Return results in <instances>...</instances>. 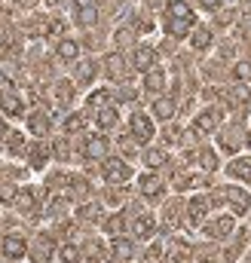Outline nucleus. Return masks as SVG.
Returning a JSON list of instances; mask_svg holds the SVG:
<instances>
[{"mask_svg":"<svg viewBox=\"0 0 251 263\" xmlns=\"http://www.w3.org/2000/svg\"><path fill=\"white\" fill-rule=\"evenodd\" d=\"M193 22H196V15H193V9L187 6V0H172V3L166 6V34H172V37H187V31L193 28Z\"/></svg>","mask_w":251,"mask_h":263,"instance_id":"f257e3e1","label":"nucleus"},{"mask_svg":"<svg viewBox=\"0 0 251 263\" xmlns=\"http://www.w3.org/2000/svg\"><path fill=\"white\" fill-rule=\"evenodd\" d=\"M101 175H104L107 184H126V181L132 178V168H129V162H123V159L107 156L104 165H101Z\"/></svg>","mask_w":251,"mask_h":263,"instance_id":"f03ea898","label":"nucleus"},{"mask_svg":"<svg viewBox=\"0 0 251 263\" xmlns=\"http://www.w3.org/2000/svg\"><path fill=\"white\" fill-rule=\"evenodd\" d=\"M74 15H77V25L92 28L98 22V0H74Z\"/></svg>","mask_w":251,"mask_h":263,"instance_id":"7ed1b4c3","label":"nucleus"},{"mask_svg":"<svg viewBox=\"0 0 251 263\" xmlns=\"http://www.w3.org/2000/svg\"><path fill=\"white\" fill-rule=\"evenodd\" d=\"M25 251H28V245H25V239H22L19 233L3 236V242H0V254H3L6 260H22V257H25Z\"/></svg>","mask_w":251,"mask_h":263,"instance_id":"20e7f679","label":"nucleus"},{"mask_svg":"<svg viewBox=\"0 0 251 263\" xmlns=\"http://www.w3.org/2000/svg\"><path fill=\"white\" fill-rule=\"evenodd\" d=\"M221 126V110L218 107H208V110H202L196 120H193V132L196 135H208V132H214Z\"/></svg>","mask_w":251,"mask_h":263,"instance_id":"39448f33","label":"nucleus"},{"mask_svg":"<svg viewBox=\"0 0 251 263\" xmlns=\"http://www.w3.org/2000/svg\"><path fill=\"white\" fill-rule=\"evenodd\" d=\"M132 138L138 144H147L153 138V123H150L147 114H132Z\"/></svg>","mask_w":251,"mask_h":263,"instance_id":"423d86ee","label":"nucleus"},{"mask_svg":"<svg viewBox=\"0 0 251 263\" xmlns=\"http://www.w3.org/2000/svg\"><path fill=\"white\" fill-rule=\"evenodd\" d=\"M0 107H3L9 117H22V114H25V104H22V98L15 95L12 83H9L6 89H0Z\"/></svg>","mask_w":251,"mask_h":263,"instance_id":"0eeeda50","label":"nucleus"},{"mask_svg":"<svg viewBox=\"0 0 251 263\" xmlns=\"http://www.w3.org/2000/svg\"><path fill=\"white\" fill-rule=\"evenodd\" d=\"M83 153H86V159H107V138L104 135H89Z\"/></svg>","mask_w":251,"mask_h":263,"instance_id":"6e6552de","label":"nucleus"},{"mask_svg":"<svg viewBox=\"0 0 251 263\" xmlns=\"http://www.w3.org/2000/svg\"><path fill=\"white\" fill-rule=\"evenodd\" d=\"M132 65H135V70L147 73V70H153V65H156V52L150 46H138L135 55H132Z\"/></svg>","mask_w":251,"mask_h":263,"instance_id":"1a4fd4ad","label":"nucleus"},{"mask_svg":"<svg viewBox=\"0 0 251 263\" xmlns=\"http://www.w3.org/2000/svg\"><path fill=\"white\" fill-rule=\"evenodd\" d=\"M224 196H227V202L233 205L236 217L248 211V196H245V190H242V187H227V193H224Z\"/></svg>","mask_w":251,"mask_h":263,"instance_id":"9d476101","label":"nucleus"},{"mask_svg":"<svg viewBox=\"0 0 251 263\" xmlns=\"http://www.w3.org/2000/svg\"><path fill=\"white\" fill-rule=\"evenodd\" d=\"M230 233H233V217H218L214 223L205 227V236H211V239H221V236H230Z\"/></svg>","mask_w":251,"mask_h":263,"instance_id":"9b49d317","label":"nucleus"},{"mask_svg":"<svg viewBox=\"0 0 251 263\" xmlns=\"http://www.w3.org/2000/svg\"><path fill=\"white\" fill-rule=\"evenodd\" d=\"M19 211H25V214H31L34 208H37V196H34V190L31 187H22L19 190V196H15V202H12Z\"/></svg>","mask_w":251,"mask_h":263,"instance_id":"f8f14e48","label":"nucleus"},{"mask_svg":"<svg viewBox=\"0 0 251 263\" xmlns=\"http://www.w3.org/2000/svg\"><path fill=\"white\" fill-rule=\"evenodd\" d=\"M205 211H208V199H205V196L190 199V205H187V217H190V223H202Z\"/></svg>","mask_w":251,"mask_h":263,"instance_id":"ddd939ff","label":"nucleus"},{"mask_svg":"<svg viewBox=\"0 0 251 263\" xmlns=\"http://www.w3.org/2000/svg\"><path fill=\"white\" fill-rule=\"evenodd\" d=\"M150 110H153V117H156V120H163V123H166V120H172V117H175V101H172V98H156Z\"/></svg>","mask_w":251,"mask_h":263,"instance_id":"4468645a","label":"nucleus"},{"mask_svg":"<svg viewBox=\"0 0 251 263\" xmlns=\"http://www.w3.org/2000/svg\"><path fill=\"white\" fill-rule=\"evenodd\" d=\"M138 184H141V193H144L147 199H156L159 193H163V184H159V178H156V175H141V181H138Z\"/></svg>","mask_w":251,"mask_h":263,"instance_id":"2eb2a0df","label":"nucleus"},{"mask_svg":"<svg viewBox=\"0 0 251 263\" xmlns=\"http://www.w3.org/2000/svg\"><path fill=\"white\" fill-rule=\"evenodd\" d=\"M111 251H114V260L123 263V260H132V251H135V248H132V242H129V239L117 236V239H114V245H111Z\"/></svg>","mask_w":251,"mask_h":263,"instance_id":"dca6fc26","label":"nucleus"},{"mask_svg":"<svg viewBox=\"0 0 251 263\" xmlns=\"http://www.w3.org/2000/svg\"><path fill=\"white\" fill-rule=\"evenodd\" d=\"M132 233H135L138 239H150V233H153V217H150V214H138L135 223H132Z\"/></svg>","mask_w":251,"mask_h":263,"instance_id":"f3484780","label":"nucleus"},{"mask_svg":"<svg viewBox=\"0 0 251 263\" xmlns=\"http://www.w3.org/2000/svg\"><path fill=\"white\" fill-rule=\"evenodd\" d=\"M28 126H31V132H34L37 138H46V135H49V117H46L43 110H37V114H31Z\"/></svg>","mask_w":251,"mask_h":263,"instance_id":"a211bd4d","label":"nucleus"},{"mask_svg":"<svg viewBox=\"0 0 251 263\" xmlns=\"http://www.w3.org/2000/svg\"><path fill=\"white\" fill-rule=\"evenodd\" d=\"M230 178L251 181V159H248V156H242V159H233V162H230Z\"/></svg>","mask_w":251,"mask_h":263,"instance_id":"6ab92c4d","label":"nucleus"},{"mask_svg":"<svg viewBox=\"0 0 251 263\" xmlns=\"http://www.w3.org/2000/svg\"><path fill=\"white\" fill-rule=\"evenodd\" d=\"M56 52H59V59H64V62H74V59L80 55V46H77V40L62 37V40H59V46H56Z\"/></svg>","mask_w":251,"mask_h":263,"instance_id":"aec40b11","label":"nucleus"},{"mask_svg":"<svg viewBox=\"0 0 251 263\" xmlns=\"http://www.w3.org/2000/svg\"><path fill=\"white\" fill-rule=\"evenodd\" d=\"M117 120H120L117 107H101V110H98V117H95L98 129H114V126H117Z\"/></svg>","mask_w":251,"mask_h":263,"instance_id":"412c9836","label":"nucleus"},{"mask_svg":"<svg viewBox=\"0 0 251 263\" xmlns=\"http://www.w3.org/2000/svg\"><path fill=\"white\" fill-rule=\"evenodd\" d=\"M163 86H166V73H163V70H147V73H144V89L159 92Z\"/></svg>","mask_w":251,"mask_h":263,"instance_id":"4be33fe9","label":"nucleus"},{"mask_svg":"<svg viewBox=\"0 0 251 263\" xmlns=\"http://www.w3.org/2000/svg\"><path fill=\"white\" fill-rule=\"evenodd\" d=\"M126 62H123V55H117V52H114V55H107V77H111V80H123V73H126Z\"/></svg>","mask_w":251,"mask_h":263,"instance_id":"5701e85b","label":"nucleus"},{"mask_svg":"<svg viewBox=\"0 0 251 263\" xmlns=\"http://www.w3.org/2000/svg\"><path fill=\"white\" fill-rule=\"evenodd\" d=\"M34 257H37V263H46L49 257H52V242H49L46 236L37 242V251H34Z\"/></svg>","mask_w":251,"mask_h":263,"instance_id":"b1692460","label":"nucleus"},{"mask_svg":"<svg viewBox=\"0 0 251 263\" xmlns=\"http://www.w3.org/2000/svg\"><path fill=\"white\" fill-rule=\"evenodd\" d=\"M56 98H59V104H67L70 98H74V86L62 80V83H56Z\"/></svg>","mask_w":251,"mask_h":263,"instance_id":"393cba45","label":"nucleus"},{"mask_svg":"<svg viewBox=\"0 0 251 263\" xmlns=\"http://www.w3.org/2000/svg\"><path fill=\"white\" fill-rule=\"evenodd\" d=\"M208 43H211V31L208 28H199L193 34V49H208Z\"/></svg>","mask_w":251,"mask_h":263,"instance_id":"a878e982","label":"nucleus"},{"mask_svg":"<svg viewBox=\"0 0 251 263\" xmlns=\"http://www.w3.org/2000/svg\"><path fill=\"white\" fill-rule=\"evenodd\" d=\"M83 126H86V114H74L64 120V132H80Z\"/></svg>","mask_w":251,"mask_h":263,"instance_id":"bb28decb","label":"nucleus"},{"mask_svg":"<svg viewBox=\"0 0 251 263\" xmlns=\"http://www.w3.org/2000/svg\"><path fill=\"white\" fill-rule=\"evenodd\" d=\"M46 156H49V153H46V147H40V144H37V147L31 150V165H34V168H43V165H46Z\"/></svg>","mask_w":251,"mask_h":263,"instance_id":"cd10ccee","label":"nucleus"},{"mask_svg":"<svg viewBox=\"0 0 251 263\" xmlns=\"http://www.w3.org/2000/svg\"><path fill=\"white\" fill-rule=\"evenodd\" d=\"M59 260L62 263H80V251H77L74 245H64L62 251H59Z\"/></svg>","mask_w":251,"mask_h":263,"instance_id":"c85d7f7f","label":"nucleus"},{"mask_svg":"<svg viewBox=\"0 0 251 263\" xmlns=\"http://www.w3.org/2000/svg\"><path fill=\"white\" fill-rule=\"evenodd\" d=\"M123 227H126L123 214H114V217L107 220V233H111V236H120V233H123Z\"/></svg>","mask_w":251,"mask_h":263,"instance_id":"c756f323","label":"nucleus"},{"mask_svg":"<svg viewBox=\"0 0 251 263\" xmlns=\"http://www.w3.org/2000/svg\"><path fill=\"white\" fill-rule=\"evenodd\" d=\"M107 98H111V92H107V89H98V92H92V95H89V101H86V104H89V107H98V104H104Z\"/></svg>","mask_w":251,"mask_h":263,"instance_id":"7c9ffc66","label":"nucleus"},{"mask_svg":"<svg viewBox=\"0 0 251 263\" xmlns=\"http://www.w3.org/2000/svg\"><path fill=\"white\" fill-rule=\"evenodd\" d=\"M144 159H147V165H150V168H159V165L166 162V153H163V150H150Z\"/></svg>","mask_w":251,"mask_h":263,"instance_id":"2f4dec72","label":"nucleus"},{"mask_svg":"<svg viewBox=\"0 0 251 263\" xmlns=\"http://www.w3.org/2000/svg\"><path fill=\"white\" fill-rule=\"evenodd\" d=\"M199 159H202V168H208V172H214V168H218V156H214L211 150H202V153H199Z\"/></svg>","mask_w":251,"mask_h":263,"instance_id":"473e14b6","label":"nucleus"},{"mask_svg":"<svg viewBox=\"0 0 251 263\" xmlns=\"http://www.w3.org/2000/svg\"><path fill=\"white\" fill-rule=\"evenodd\" d=\"M15 196H19V190L12 184H3L0 187V202H15Z\"/></svg>","mask_w":251,"mask_h":263,"instance_id":"72a5a7b5","label":"nucleus"},{"mask_svg":"<svg viewBox=\"0 0 251 263\" xmlns=\"http://www.w3.org/2000/svg\"><path fill=\"white\" fill-rule=\"evenodd\" d=\"M80 217L95 220V217H98V205H83V208H80Z\"/></svg>","mask_w":251,"mask_h":263,"instance_id":"f704fd0d","label":"nucleus"},{"mask_svg":"<svg viewBox=\"0 0 251 263\" xmlns=\"http://www.w3.org/2000/svg\"><path fill=\"white\" fill-rule=\"evenodd\" d=\"M236 77H239V80H251V65L248 62H239V65H236Z\"/></svg>","mask_w":251,"mask_h":263,"instance_id":"c9c22d12","label":"nucleus"},{"mask_svg":"<svg viewBox=\"0 0 251 263\" xmlns=\"http://www.w3.org/2000/svg\"><path fill=\"white\" fill-rule=\"evenodd\" d=\"M95 77V65L92 62H86V65L80 67V80H92Z\"/></svg>","mask_w":251,"mask_h":263,"instance_id":"e433bc0d","label":"nucleus"},{"mask_svg":"<svg viewBox=\"0 0 251 263\" xmlns=\"http://www.w3.org/2000/svg\"><path fill=\"white\" fill-rule=\"evenodd\" d=\"M9 150H12V153L22 150V135H9Z\"/></svg>","mask_w":251,"mask_h":263,"instance_id":"4c0bfd02","label":"nucleus"},{"mask_svg":"<svg viewBox=\"0 0 251 263\" xmlns=\"http://www.w3.org/2000/svg\"><path fill=\"white\" fill-rule=\"evenodd\" d=\"M221 3H224V0H199V6H202V9H218Z\"/></svg>","mask_w":251,"mask_h":263,"instance_id":"58836bf2","label":"nucleus"},{"mask_svg":"<svg viewBox=\"0 0 251 263\" xmlns=\"http://www.w3.org/2000/svg\"><path fill=\"white\" fill-rule=\"evenodd\" d=\"M159 251H163V248H159V245H153V248H150V254H147V257H150V260H156V257H159Z\"/></svg>","mask_w":251,"mask_h":263,"instance_id":"ea45409f","label":"nucleus"},{"mask_svg":"<svg viewBox=\"0 0 251 263\" xmlns=\"http://www.w3.org/2000/svg\"><path fill=\"white\" fill-rule=\"evenodd\" d=\"M56 153H59L62 159H64V156H67V144H64V141H62V144H59V147H56Z\"/></svg>","mask_w":251,"mask_h":263,"instance_id":"a19ab883","label":"nucleus"},{"mask_svg":"<svg viewBox=\"0 0 251 263\" xmlns=\"http://www.w3.org/2000/svg\"><path fill=\"white\" fill-rule=\"evenodd\" d=\"M0 138H6V120L0 117Z\"/></svg>","mask_w":251,"mask_h":263,"instance_id":"79ce46f5","label":"nucleus"},{"mask_svg":"<svg viewBox=\"0 0 251 263\" xmlns=\"http://www.w3.org/2000/svg\"><path fill=\"white\" fill-rule=\"evenodd\" d=\"M6 86H9V80H6V77L0 73V89H6Z\"/></svg>","mask_w":251,"mask_h":263,"instance_id":"37998d69","label":"nucleus"},{"mask_svg":"<svg viewBox=\"0 0 251 263\" xmlns=\"http://www.w3.org/2000/svg\"><path fill=\"white\" fill-rule=\"evenodd\" d=\"M46 3H49V6H56V3H59V0H46Z\"/></svg>","mask_w":251,"mask_h":263,"instance_id":"c03bdc74","label":"nucleus"},{"mask_svg":"<svg viewBox=\"0 0 251 263\" xmlns=\"http://www.w3.org/2000/svg\"><path fill=\"white\" fill-rule=\"evenodd\" d=\"M248 147H251V135H248Z\"/></svg>","mask_w":251,"mask_h":263,"instance_id":"a18cd8bd","label":"nucleus"},{"mask_svg":"<svg viewBox=\"0 0 251 263\" xmlns=\"http://www.w3.org/2000/svg\"><path fill=\"white\" fill-rule=\"evenodd\" d=\"M25 3H28V0H25Z\"/></svg>","mask_w":251,"mask_h":263,"instance_id":"49530a36","label":"nucleus"}]
</instances>
